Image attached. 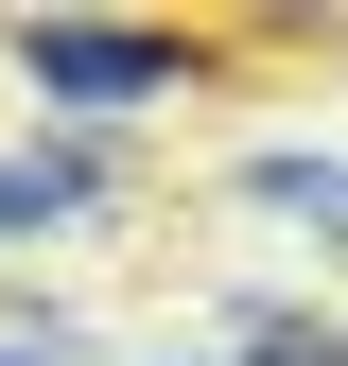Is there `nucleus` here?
I'll return each mask as SVG.
<instances>
[{"mask_svg":"<svg viewBox=\"0 0 348 366\" xmlns=\"http://www.w3.org/2000/svg\"><path fill=\"white\" fill-rule=\"evenodd\" d=\"M18 70L53 87V105H87V122H105V105H157V87H174V35H87V18H18Z\"/></svg>","mask_w":348,"mask_h":366,"instance_id":"obj_1","label":"nucleus"},{"mask_svg":"<svg viewBox=\"0 0 348 366\" xmlns=\"http://www.w3.org/2000/svg\"><path fill=\"white\" fill-rule=\"evenodd\" d=\"M70 209H105V157H87V140L0 157V244H35V227H70Z\"/></svg>","mask_w":348,"mask_h":366,"instance_id":"obj_2","label":"nucleus"},{"mask_svg":"<svg viewBox=\"0 0 348 366\" xmlns=\"http://www.w3.org/2000/svg\"><path fill=\"white\" fill-rule=\"evenodd\" d=\"M261 192H279V209H348V174L331 157H261Z\"/></svg>","mask_w":348,"mask_h":366,"instance_id":"obj_3","label":"nucleus"},{"mask_svg":"<svg viewBox=\"0 0 348 366\" xmlns=\"http://www.w3.org/2000/svg\"><path fill=\"white\" fill-rule=\"evenodd\" d=\"M0 366H53V332H35V349H0Z\"/></svg>","mask_w":348,"mask_h":366,"instance_id":"obj_4","label":"nucleus"}]
</instances>
